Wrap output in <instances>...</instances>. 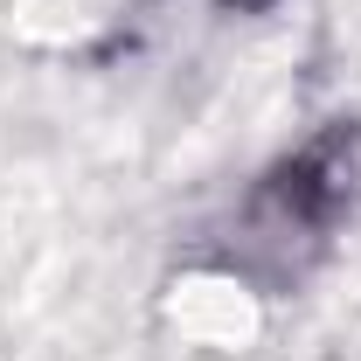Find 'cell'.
<instances>
[{
    "label": "cell",
    "mask_w": 361,
    "mask_h": 361,
    "mask_svg": "<svg viewBox=\"0 0 361 361\" xmlns=\"http://www.w3.org/2000/svg\"><path fill=\"white\" fill-rule=\"evenodd\" d=\"M236 7H257V0H236Z\"/></svg>",
    "instance_id": "6da1fadb"
}]
</instances>
